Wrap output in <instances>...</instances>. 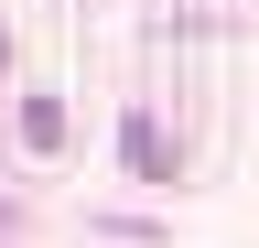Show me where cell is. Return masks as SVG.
<instances>
[{"instance_id":"cell-1","label":"cell","mask_w":259,"mask_h":248,"mask_svg":"<svg viewBox=\"0 0 259 248\" xmlns=\"http://www.w3.org/2000/svg\"><path fill=\"white\" fill-rule=\"evenodd\" d=\"M119 162H130V173H173V140H162V119H130V130H119Z\"/></svg>"},{"instance_id":"cell-2","label":"cell","mask_w":259,"mask_h":248,"mask_svg":"<svg viewBox=\"0 0 259 248\" xmlns=\"http://www.w3.org/2000/svg\"><path fill=\"white\" fill-rule=\"evenodd\" d=\"M22 151H65V108L54 97H22Z\"/></svg>"},{"instance_id":"cell-3","label":"cell","mask_w":259,"mask_h":248,"mask_svg":"<svg viewBox=\"0 0 259 248\" xmlns=\"http://www.w3.org/2000/svg\"><path fill=\"white\" fill-rule=\"evenodd\" d=\"M0 65H11V33H0Z\"/></svg>"}]
</instances>
